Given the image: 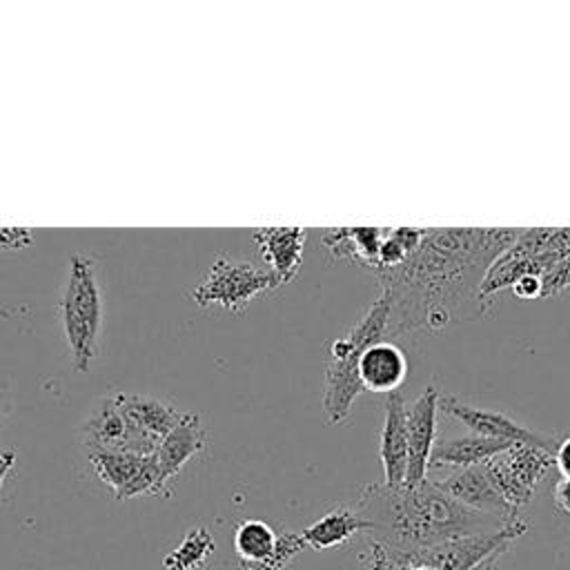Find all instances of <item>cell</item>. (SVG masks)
<instances>
[{
	"mask_svg": "<svg viewBox=\"0 0 570 570\" xmlns=\"http://www.w3.org/2000/svg\"><path fill=\"white\" fill-rule=\"evenodd\" d=\"M33 240L29 227H0V249H24Z\"/></svg>",
	"mask_w": 570,
	"mask_h": 570,
	"instance_id": "26",
	"label": "cell"
},
{
	"mask_svg": "<svg viewBox=\"0 0 570 570\" xmlns=\"http://www.w3.org/2000/svg\"><path fill=\"white\" fill-rule=\"evenodd\" d=\"M387 330L390 303L381 294L363 314V318L354 327H350L347 334L330 345L323 383V412L327 423L336 425L347 419L356 396L363 392V385L358 381V358L370 345L383 341L387 336Z\"/></svg>",
	"mask_w": 570,
	"mask_h": 570,
	"instance_id": "3",
	"label": "cell"
},
{
	"mask_svg": "<svg viewBox=\"0 0 570 570\" xmlns=\"http://www.w3.org/2000/svg\"><path fill=\"white\" fill-rule=\"evenodd\" d=\"M276 539L278 534L265 521H258V519L240 521L234 532V550H236V557L240 559V568L254 570L263 561H267L276 548Z\"/></svg>",
	"mask_w": 570,
	"mask_h": 570,
	"instance_id": "20",
	"label": "cell"
},
{
	"mask_svg": "<svg viewBox=\"0 0 570 570\" xmlns=\"http://www.w3.org/2000/svg\"><path fill=\"white\" fill-rule=\"evenodd\" d=\"M307 229L305 227H261L254 229V240L261 256L269 265L278 285H287L301 269L303 247Z\"/></svg>",
	"mask_w": 570,
	"mask_h": 570,
	"instance_id": "14",
	"label": "cell"
},
{
	"mask_svg": "<svg viewBox=\"0 0 570 570\" xmlns=\"http://www.w3.org/2000/svg\"><path fill=\"white\" fill-rule=\"evenodd\" d=\"M365 570H394L392 568V559H390V552L383 543L379 541H370V548H367V561H365Z\"/></svg>",
	"mask_w": 570,
	"mask_h": 570,
	"instance_id": "27",
	"label": "cell"
},
{
	"mask_svg": "<svg viewBox=\"0 0 570 570\" xmlns=\"http://www.w3.org/2000/svg\"><path fill=\"white\" fill-rule=\"evenodd\" d=\"M441 412V392L428 383L423 392L407 405V476L405 485L428 479L430 456L436 445V419Z\"/></svg>",
	"mask_w": 570,
	"mask_h": 570,
	"instance_id": "10",
	"label": "cell"
},
{
	"mask_svg": "<svg viewBox=\"0 0 570 570\" xmlns=\"http://www.w3.org/2000/svg\"><path fill=\"white\" fill-rule=\"evenodd\" d=\"M519 232L505 227L425 229L419 247L399 267L376 274L381 294L390 303L387 334L441 330L483 312V281Z\"/></svg>",
	"mask_w": 570,
	"mask_h": 570,
	"instance_id": "1",
	"label": "cell"
},
{
	"mask_svg": "<svg viewBox=\"0 0 570 570\" xmlns=\"http://www.w3.org/2000/svg\"><path fill=\"white\" fill-rule=\"evenodd\" d=\"M7 410V401H4V394L0 392V414Z\"/></svg>",
	"mask_w": 570,
	"mask_h": 570,
	"instance_id": "33",
	"label": "cell"
},
{
	"mask_svg": "<svg viewBox=\"0 0 570 570\" xmlns=\"http://www.w3.org/2000/svg\"><path fill=\"white\" fill-rule=\"evenodd\" d=\"M60 325L73 370L87 374L96 358L102 330V294L96 265L89 256L73 254L69 261L67 285L60 298Z\"/></svg>",
	"mask_w": 570,
	"mask_h": 570,
	"instance_id": "4",
	"label": "cell"
},
{
	"mask_svg": "<svg viewBox=\"0 0 570 570\" xmlns=\"http://www.w3.org/2000/svg\"><path fill=\"white\" fill-rule=\"evenodd\" d=\"M354 510L365 519L372 539L383 543L387 552H416L443 541L490 534L510 525L459 503L436 481L428 479L401 488L370 483Z\"/></svg>",
	"mask_w": 570,
	"mask_h": 570,
	"instance_id": "2",
	"label": "cell"
},
{
	"mask_svg": "<svg viewBox=\"0 0 570 570\" xmlns=\"http://www.w3.org/2000/svg\"><path fill=\"white\" fill-rule=\"evenodd\" d=\"M379 456L383 483L390 488L405 485L407 476V403L401 392L385 396V416L381 428Z\"/></svg>",
	"mask_w": 570,
	"mask_h": 570,
	"instance_id": "12",
	"label": "cell"
},
{
	"mask_svg": "<svg viewBox=\"0 0 570 570\" xmlns=\"http://www.w3.org/2000/svg\"><path fill=\"white\" fill-rule=\"evenodd\" d=\"M441 412L456 419L465 428L472 430V434L494 439V441H505V443H521V445H532L541 448L554 454L557 439L539 434L521 423H517L512 416H508L501 410H488V407H476L470 403H463L454 396H443L441 394Z\"/></svg>",
	"mask_w": 570,
	"mask_h": 570,
	"instance_id": "9",
	"label": "cell"
},
{
	"mask_svg": "<svg viewBox=\"0 0 570 570\" xmlns=\"http://www.w3.org/2000/svg\"><path fill=\"white\" fill-rule=\"evenodd\" d=\"M552 501H554V505H557L559 512L570 514V479L561 476V479L554 483Z\"/></svg>",
	"mask_w": 570,
	"mask_h": 570,
	"instance_id": "28",
	"label": "cell"
},
{
	"mask_svg": "<svg viewBox=\"0 0 570 570\" xmlns=\"http://www.w3.org/2000/svg\"><path fill=\"white\" fill-rule=\"evenodd\" d=\"M554 468L561 476L570 479V436L561 439L554 448Z\"/></svg>",
	"mask_w": 570,
	"mask_h": 570,
	"instance_id": "29",
	"label": "cell"
},
{
	"mask_svg": "<svg viewBox=\"0 0 570 570\" xmlns=\"http://www.w3.org/2000/svg\"><path fill=\"white\" fill-rule=\"evenodd\" d=\"M514 443L505 441H494L485 439L479 434H465V436H454V439H443L436 441L432 456H430V468H474V465H485L490 459L501 454Z\"/></svg>",
	"mask_w": 570,
	"mask_h": 570,
	"instance_id": "17",
	"label": "cell"
},
{
	"mask_svg": "<svg viewBox=\"0 0 570 570\" xmlns=\"http://www.w3.org/2000/svg\"><path fill=\"white\" fill-rule=\"evenodd\" d=\"M394 570H428L425 566H416V563H405V566H399Z\"/></svg>",
	"mask_w": 570,
	"mask_h": 570,
	"instance_id": "32",
	"label": "cell"
},
{
	"mask_svg": "<svg viewBox=\"0 0 570 570\" xmlns=\"http://www.w3.org/2000/svg\"><path fill=\"white\" fill-rule=\"evenodd\" d=\"M82 441L87 452H131L140 456L154 454L160 443L131 425L116 399V392L102 396L100 403L91 410L82 425Z\"/></svg>",
	"mask_w": 570,
	"mask_h": 570,
	"instance_id": "8",
	"label": "cell"
},
{
	"mask_svg": "<svg viewBox=\"0 0 570 570\" xmlns=\"http://www.w3.org/2000/svg\"><path fill=\"white\" fill-rule=\"evenodd\" d=\"M525 521H514L503 530L490 534H472L452 541H443L416 552H390L392 568L416 563L428 570H476L488 559L503 554L525 532Z\"/></svg>",
	"mask_w": 570,
	"mask_h": 570,
	"instance_id": "5",
	"label": "cell"
},
{
	"mask_svg": "<svg viewBox=\"0 0 570 570\" xmlns=\"http://www.w3.org/2000/svg\"><path fill=\"white\" fill-rule=\"evenodd\" d=\"M383 236H385V229H381V227L325 229L323 247L334 258H350V261L361 263L367 269H374Z\"/></svg>",
	"mask_w": 570,
	"mask_h": 570,
	"instance_id": "18",
	"label": "cell"
},
{
	"mask_svg": "<svg viewBox=\"0 0 570 570\" xmlns=\"http://www.w3.org/2000/svg\"><path fill=\"white\" fill-rule=\"evenodd\" d=\"M307 548V543L303 541V537H301V532H283V534H278V539H276V548H274V552L269 554V559L267 561H263L258 568H254V570H283L289 561H294V557L301 552V550H305Z\"/></svg>",
	"mask_w": 570,
	"mask_h": 570,
	"instance_id": "24",
	"label": "cell"
},
{
	"mask_svg": "<svg viewBox=\"0 0 570 570\" xmlns=\"http://www.w3.org/2000/svg\"><path fill=\"white\" fill-rule=\"evenodd\" d=\"M116 399L125 410L127 419L131 421V425L156 441H163L187 414L160 399L145 396V394L116 392Z\"/></svg>",
	"mask_w": 570,
	"mask_h": 570,
	"instance_id": "16",
	"label": "cell"
},
{
	"mask_svg": "<svg viewBox=\"0 0 570 570\" xmlns=\"http://www.w3.org/2000/svg\"><path fill=\"white\" fill-rule=\"evenodd\" d=\"M436 485L445 494H450L452 499H456L459 503H463L476 512L501 519L505 523L519 521V512L499 494L485 465L454 470L445 479L436 481Z\"/></svg>",
	"mask_w": 570,
	"mask_h": 570,
	"instance_id": "11",
	"label": "cell"
},
{
	"mask_svg": "<svg viewBox=\"0 0 570 570\" xmlns=\"http://www.w3.org/2000/svg\"><path fill=\"white\" fill-rule=\"evenodd\" d=\"M550 468H554L552 452L521 443L510 445L485 463L494 488L517 512L532 501Z\"/></svg>",
	"mask_w": 570,
	"mask_h": 570,
	"instance_id": "7",
	"label": "cell"
},
{
	"mask_svg": "<svg viewBox=\"0 0 570 570\" xmlns=\"http://www.w3.org/2000/svg\"><path fill=\"white\" fill-rule=\"evenodd\" d=\"M205 441L207 430L203 428L200 419L196 414H185V419L158 443L154 452L167 483L183 470V465L194 454H198L205 448Z\"/></svg>",
	"mask_w": 570,
	"mask_h": 570,
	"instance_id": "15",
	"label": "cell"
},
{
	"mask_svg": "<svg viewBox=\"0 0 570 570\" xmlns=\"http://www.w3.org/2000/svg\"><path fill=\"white\" fill-rule=\"evenodd\" d=\"M425 229L419 227H394V229H385L383 243L379 247V256H376V265H374V274L385 272V269H394L399 267L421 243Z\"/></svg>",
	"mask_w": 570,
	"mask_h": 570,
	"instance_id": "23",
	"label": "cell"
},
{
	"mask_svg": "<svg viewBox=\"0 0 570 570\" xmlns=\"http://www.w3.org/2000/svg\"><path fill=\"white\" fill-rule=\"evenodd\" d=\"M512 294L517 298H523V301H534V298H543V283L537 274H523L519 276L512 285H510Z\"/></svg>",
	"mask_w": 570,
	"mask_h": 570,
	"instance_id": "25",
	"label": "cell"
},
{
	"mask_svg": "<svg viewBox=\"0 0 570 570\" xmlns=\"http://www.w3.org/2000/svg\"><path fill=\"white\" fill-rule=\"evenodd\" d=\"M13 463H16V452L13 450H7V452L0 454V488H2L4 479H7V474L11 472Z\"/></svg>",
	"mask_w": 570,
	"mask_h": 570,
	"instance_id": "30",
	"label": "cell"
},
{
	"mask_svg": "<svg viewBox=\"0 0 570 570\" xmlns=\"http://www.w3.org/2000/svg\"><path fill=\"white\" fill-rule=\"evenodd\" d=\"M281 287L269 269H258L247 261L218 256L205 278L191 289V298L200 307L218 305L234 314L243 312L256 296Z\"/></svg>",
	"mask_w": 570,
	"mask_h": 570,
	"instance_id": "6",
	"label": "cell"
},
{
	"mask_svg": "<svg viewBox=\"0 0 570 570\" xmlns=\"http://www.w3.org/2000/svg\"><path fill=\"white\" fill-rule=\"evenodd\" d=\"M407 370L405 352L390 338L376 341L358 358V381L363 392H381L385 396L399 392L407 379Z\"/></svg>",
	"mask_w": 570,
	"mask_h": 570,
	"instance_id": "13",
	"label": "cell"
},
{
	"mask_svg": "<svg viewBox=\"0 0 570 570\" xmlns=\"http://www.w3.org/2000/svg\"><path fill=\"white\" fill-rule=\"evenodd\" d=\"M89 454V463L96 472V476L109 485L114 490V497H118L131 481L134 476L140 472L145 456L140 454H131V452H87Z\"/></svg>",
	"mask_w": 570,
	"mask_h": 570,
	"instance_id": "21",
	"label": "cell"
},
{
	"mask_svg": "<svg viewBox=\"0 0 570 570\" xmlns=\"http://www.w3.org/2000/svg\"><path fill=\"white\" fill-rule=\"evenodd\" d=\"M216 550L214 537L205 528H194L185 539L163 559V570H198L207 566Z\"/></svg>",
	"mask_w": 570,
	"mask_h": 570,
	"instance_id": "22",
	"label": "cell"
},
{
	"mask_svg": "<svg viewBox=\"0 0 570 570\" xmlns=\"http://www.w3.org/2000/svg\"><path fill=\"white\" fill-rule=\"evenodd\" d=\"M358 532H367L365 519L352 508H334L316 519L312 525H307L301 537L307 548L327 550L347 543Z\"/></svg>",
	"mask_w": 570,
	"mask_h": 570,
	"instance_id": "19",
	"label": "cell"
},
{
	"mask_svg": "<svg viewBox=\"0 0 570 570\" xmlns=\"http://www.w3.org/2000/svg\"><path fill=\"white\" fill-rule=\"evenodd\" d=\"M499 559H501V554H497V557L488 559V561H485V563H481L476 570H497V566H499Z\"/></svg>",
	"mask_w": 570,
	"mask_h": 570,
	"instance_id": "31",
	"label": "cell"
}]
</instances>
